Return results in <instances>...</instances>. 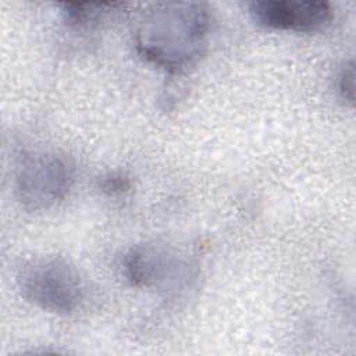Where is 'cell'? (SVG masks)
Wrapping results in <instances>:
<instances>
[{
  "mask_svg": "<svg viewBox=\"0 0 356 356\" xmlns=\"http://www.w3.org/2000/svg\"><path fill=\"white\" fill-rule=\"evenodd\" d=\"M211 22L206 3L153 4L139 17L135 49L143 60L170 74L185 72L204 56Z\"/></svg>",
  "mask_w": 356,
  "mask_h": 356,
  "instance_id": "6da1fadb",
  "label": "cell"
},
{
  "mask_svg": "<svg viewBox=\"0 0 356 356\" xmlns=\"http://www.w3.org/2000/svg\"><path fill=\"white\" fill-rule=\"evenodd\" d=\"M22 296L50 312H75L85 298V284L76 267L61 256H40L25 261L17 274Z\"/></svg>",
  "mask_w": 356,
  "mask_h": 356,
  "instance_id": "7a4b0ae2",
  "label": "cell"
},
{
  "mask_svg": "<svg viewBox=\"0 0 356 356\" xmlns=\"http://www.w3.org/2000/svg\"><path fill=\"white\" fill-rule=\"evenodd\" d=\"M75 181L74 163L64 154L42 152L26 156L15 177V193L29 210H44L61 202Z\"/></svg>",
  "mask_w": 356,
  "mask_h": 356,
  "instance_id": "3957f363",
  "label": "cell"
},
{
  "mask_svg": "<svg viewBox=\"0 0 356 356\" xmlns=\"http://www.w3.org/2000/svg\"><path fill=\"white\" fill-rule=\"evenodd\" d=\"M127 280L138 288L171 289L178 281L189 278V263L167 245L143 243L128 250L122 261Z\"/></svg>",
  "mask_w": 356,
  "mask_h": 356,
  "instance_id": "277c9868",
  "label": "cell"
},
{
  "mask_svg": "<svg viewBox=\"0 0 356 356\" xmlns=\"http://www.w3.org/2000/svg\"><path fill=\"white\" fill-rule=\"evenodd\" d=\"M249 13L260 25L278 31L314 32L332 17L331 6L325 1H252Z\"/></svg>",
  "mask_w": 356,
  "mask_h": 356,
  "instance_id": "5b68a950",
  "label": "cell"
},
{
  "mask_svg": "<svg viewBox=\"0 0 356 356\" xmlns=\"http://www.w3.org/2000/svg\"><path fill=\"white\" fill-rule=\"evenodd\" d=\"M120 3H65L63 14L65 21L74 26H89L102 21L110 11H115Z\"/></svg>",
  "mask_w": 356,
  "mask_h": 356,
  "instance_id": "8992f818",
  "label": "cell"
},
{
  "mask_svg": "<svg viewBox=\"0 0 356 356\" xmlns=\"http://www.w3.org/2000/svg\"><path fill=\"white\" fill-rule=\"evenodd\" d=\"M338 93L350 106L353 104V93H355V70L353 63L349 61L343 65L338 75Z\"/></svg>",
  "mask_w": 356,
  "mask_h": 356,
  "instance_id": "52a82bcc",
  "label": "cell"
},
{
  "mask_svg": "<svg viewBox=\"0 0 356 356\" xmlns=\"http://www.w3.org/2000/svg\"><path fill=\"white\" fill-rule=\"evenodd\" d=\"M99 186L103 192L108 195H118L131 188V181L127 175L121 172H110L100 178Z\"/></svg>",
  "mask_w": 356,
  "mask_h": 356,
  "instance_id": "ba28073f",
  "label": "cell"
}]
</instances>
